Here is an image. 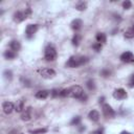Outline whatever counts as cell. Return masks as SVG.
Masks as SVG:
<instances>
[{
	"instance_id": "cell-16",
	"label": "cell",
	"mask_w": 134,
	"mask_h": 134,
	"mask_svg": "<svg viewBox=\"0 0 134 134\" xmlns=\"http://www.w3.org/2000/svg\"><path fill=\"white\" fill-rule=\"evenodd\" d=\"M95 39H96V42L99 43V44H104L107 41V37L104 32H97L96 36H95Z\"/></svg>"
},
{
	"instance_id": "cell-23",
	"label": "cell",
	"mask_w": 134,
	"mask_h": 134,
	"mask_svg": "<svg viewBox=\"0 0 134 134\" xmlns=\"http://www.w3.org/2000/svg\"><path fill=\"white\" fill-rule=\"evenodd\" d=\"M80 122H81V117H80V116H75V117H73L72 120L70 121V125H72V126H77V125H80Z\"/></svg>"
},
{
	"instance_id": "cell-33",
	"label": "cell",
	"mask_w": 134,
	"mask_h": 134,
	"mask_svg": "<svg viewBox=\"0 0 134 134\" xmlns=\"http://www.w3.org/2000/svg\"><path fill=\"white\" fill-rule=\"evenodd\" d=\"M91 134H103V132H102L100 130H96V131H94V132H92Z\"/></svg>"
},
{
	"instance_id": "cell-18",
	"label": "cell",
	"mask_w": 134,
	"mask_h": 134,
	"mask_svg": "<svg viewBox=\"0 0 134 134\" xmlns=\"http://www.w3.org/2000/svg\"><path fill=\"white\" fill-rule=\"evenodd\" d=\"M23 109H24V99H19V100H17L16 106H15V110H16L17 112H21Z\"/></svg>"
},
{
	"instance_id": "cell-32",
	"label": "cell",
	"mask_w": 134,
	"mask_h": 134,
	"mask_svg": "<svg viewBox=\"0 0 134 134\" xmlns=\"http://www.w3.org/2000/svg\"><path fill=\"white\" fill-rule=\"evenodd\" d=\"M129 86H130V87H134V74H132V75H131V77H130Z\"/></svg>"
},
{
	"instance_id": "cell-2",
	"label": "cell",
	"mask_w": 134,
	"mask_h": 134,
	"mask_svg": "<svg viewBox=\"0 0 134 134\" xmlns=\"http://www.w3.org/2000/svg\"><path fill=\"white\" fill-rule=\"evenodd\" d=\"M84 94H85V92H84L83 88L79 85H74V86H71L69 88V97L81 99L84 96Z\"/></svg>"
},
{
	"instance_id": "cell-27",
	"label": "cell",
	"mask_w": 134,
	"mask_h": 134,
	"mask_svg": "<svg viewBox=\"0 0 134 134\" xmlns=\"http://www.w3.org/2000/svg\"><path fill=\"white\" fill-rule=\"evenodd\" d=\"M4 77L6 79V80H10L12 79V71L10 70H8V69H6V70H4Z\"/></svg>"
},
{
	"instance_id": "cell-8",
	"label": "cell",
	"mask_w": 134,
	"mask_h": 134,
	"mask_svg": "<svg viewBox=\"0 0 134 134\" xmlns=\"http://www.w3.org/2000/svg\"><path fill=\"white\" fill-rule=\"evenodd\" d=\"M113 97L116 98V99H124L127 97V92L125 89L122 88H118L116 90H114L113 92Z\"/></svg>"
},
{
	"instance_id": "cell-9",
	"label": "cell",
	"mask_w": 134,
	"mask_h": 134,
	"mask_svg": "<svg viewBox=\"0 0 134 134\" xmlns=\"http://www.w3.org/2000/svg\"><path fill=\"white\" fill-rule=\"evenodd\" d=\"M2 109H3L4 113L10 114V113L13 112V110H15V106H14V104H13L12 102L6 100V102H3V104H2Z\"/></svg>"
},
{
	"instance_id": "cell-36",
	"label": "cell",
	"mask_w": 134,
	"mask_h": 134,
	"mask_svg": "<svg viewBox=\"0 0 134 134\" xmlns=\"http://www.w3.org/2000/svg\"><path fill=\"white\" fill-rule=\"evenodd\" d=\"M132 27H133V28H134V24H133V25H132Z\"/></svg>"
},
{
	"instance_id": "cell-29",
	"label": "cell",
	"mask_w": 134,
	"mask_h": 134,
	"mask_svg": "<svg viewBox=\"0 0 134 134\" xmlns=\"http://www.w3.org/2000/svg\"><path fill=\"white\" fill-rule=\"evenodd\" d=\"M51 95L53 96V97H55V96H59L60 95V93H61V90H59V89H53L51 92Z\"/></svg>"
},
{
	"instance_id": "cell-17",
	"label": "cell",
	"mask_w": 134,
	"mask_h": 134,
	"mask_svg": "<svg viewBox=\"0 0 134 134\" xmlns=\"http://www.w3.org/2000/svg\"><path fill=\"white\" fill-rule=\"evenodd\" d=\"M75 8L79 10V12H83L87 8V2L85 1H79L76 4H75Z\"/></svg>"
},
{
	"instance_id": "cell-30",
	"label": "cell",
	"mask_w": 134,
	"mask_h": 134,
	"mask_svg": "<svg viewBox=\"0 0 134 134\" xmlns=\"http://www.w3.org/2000/svg\"><path fill=\"white\" fill-rule=\"evenodd\" d=\"M24 15H25V18H28V17L31 15V9H30V7H26V8H25Z\"/></svg>"
},
{
	"instance_id": "cell-37",
	"label": "cell",
	"mask_w": 134,
	"mask_h": 134,
	"mask_svg": "<svg viewBox=\"0 0 134 134\" xmlns=\"http://www.w3.org/2000/svg\"><path fill=\"white\" fill-rule=\"evenodd\" d=\"M21 134H23V133H21Z\"/></svg>"
},
{
	"instance_id": "cell-24",
	"label": "cell",
	"mask_w": 134,
	"mask_h": 134,
	"mask_svg": "<svg viewBox=\"0 0 134 134\" xmlns=\"http://www.w3.org/2000/svg\"><path fill=\"white\" fill-rule=\"evenodd\" d=\"M60 96H62V97H69V88H66V89L61 90Z\"/></svg>"
},
{
	"instance_id": "cell-21",
	"label": "cell",
	"mask_w": 134,
	"mask_h": 134,
	"mask_svg": "<svg viewBox=\"0 0 134 134\" xmlns=\"http://www.w3.org/2000/svg\"><path fill=\"white\" fill-rule=\"evenodd\" d=\"M80 41H81V36H80L79 34H75V35L73 36V38H72V44H73L74 46H77V45L80 44Z\"/></svg>"
},
{
	"instance_id": "cell-5",
	"label": "cell",
	"mask_w": 134,
	"mask_h": 134,
	"mask_svg": "<svg viewBox=\"0 0 134 134\" xmlns=\"http://www.w3.org/2000/svg\"><path fill=\"white\" fill-rule=\"evenodd\" d=\"M120 60L124 63H134V54L131 51H125L120 54Z\"/></svg>"
},
{
	"instance_id": "cell-3",
	"label": "cell",
	"mask_w": 134,
	"mask_h": 134,
	"mask_svg": "<svg viewBox=\"0 0 134 134\" xmlns=\"http://www.w3.org/2000/svg\"><path fill=\"white\" fill-rule=\"evenodd\" d=\"M44 58L46 61L48 62H52L57 59V50L53 46L51 45H48L46 48H45V51H44Z\"/></svg>"
},
{
	"instance_id": "cell-20",
	"label": "cell",
	"mask_w": 134,
	"mask_h": 134,
	"mask_svg": "<svg viewBox=\"0 0 134 134\" xmlns=\"http://www.w3.org/2000/svg\"><path fill=\"white\" fill-rule=\"evenodd\" d=\"M124 36H125V38H127V39H132V38H134V28L131 27V28H129L128 30H126L125 34H124Z\"/></svg>"
},
{
	"instance_id": "cell-15",
	"label": "cell",
	"mask_w": 134,
	"mask_h": 134,
	"mask_svg": "<svg viewBox=\"0 0 134 134\" xmlns=\"http://www.w3.org/2000/svg\"><path fill=\"white\" fill-rule=\"evenodd\" d=\"M88 117H89V119L92 120V121H97V120L99 119V113H98L96 110H91V111L89 112V114H88Z\"/></svg>"
},
{
	"instance_id": "cell-10",
	"label": "cell",
	"mask_w": 134,
	"mask_h": 134,
	"mask_svg": "<svg viewBox=\"0 0 134 134\" xmlns=\"http://www.w3.org/2000/svg\"><path fill=\"white\" fill-rule=\"evenodd\" d=\"M26 18H25V15H24V12H16L15 14H14V21L15 22H22L23 20H25Z\"/></svg>"
},
{
	"instance_id": "cell-6",
	"label": "cell",
	"mask_w": 134,
	"mask_h": 134,
	"mask_svg": "<svg viewBox=\"0 0 134 134\" xmlns=\"http://www.w3.org/2000/svg\"><path fill=\"white\" fill-rule=\"evenodd\" d=\"M38 30V24H28L25 29V35L27 38H31Z\"/></svg>"
},
{
	"instance_id": "cell-19",
	"label": "cell",
	"mask_w": 134,
	"mask_h": 134,
	"mask_svg": "<svg viewBox=\"0 0 134 134\" xmlns=\"http://www.w3.org/2000/svg\"><path fill=\"white\" fill-rule=\"evenodd\" d=\"M3 55H4L5 59H7V60H12V59H14V58L16 57V52L13 51V50H5L4 53H3Z\"/></svg>"
},
{
	"instance_id": "cell-12",
	"label": "cell",
	"mask_w": 134,
	"mask_h": 134,
	"mask_svg": "<svg viewBox=\"0 0 134 134\" xmlns=\"http://www.w3.org/2000/svg\"><path fill=\"white\" fill-rule=\"evenodd\" d=\"M70 25H71V28H72L73 30H79V29L82 27L83 22H82L81 19H74V20L71 22Z\"/></svg>"
},
{
	"instance_id": "cell-4",
	"label": "cell",
	"mask_w": 134,
	"mask_h": 134,
	"mask_svg": "<svg viewBox=\"0 0 134 134\" xmlns=\"http://www.w3.org/2000/svg\"><path fill=\"white\" fill-rule=\"evenodd\" d=\"M102 109H103V114H104L105 117H107V118H113L115 116V111L112 109V107L109 104H104L103 107H102Z\"/></svg>"
},
{
	"instance_id": "cell-11",
	"label": "cell",
	"mask_w": 134,
	"mask_h": 134,
	"mask_svg": "<svg viewBox=\"0 0 134 134\" xmlns=\"http://www.w3.org/2000/svg\"><path fill=\"white\" fill-rule=\"evenodd\" d=\"M30 118H31V108L28 107V108L25 109V111L22 113V115H21V119L24 120V121H27V120H29Z\"/></svg>"
},
{
	"instance_id": "cell-7",
	"label": "cell",
	"mask_w": 134,
	"mask_h": 134,
	"mask_svg": "<svg viewBox=\"0 0 134 134\" xmlns=\"http://www.w3.org/2000/svg\"><path fill=\"white\" fill-rule=\"evenodd\" d=\"M55 75V71L51 68H44L41 70V76L44 79H52Z\"/></svg>"
},
{
	"instance_id": "cell-28",
	"label": "cell",
	"mask_w": 134,
	"mask_h": 134,
	"mask_svg": "<svg viewBox=\"0 0 134 134\" xmlns=\"http://www.w3.org/2000/svg\"><path fill=\"white\" fill-rule=\"evenodd\" d=\"M110 73H111V72H110L108 69H103V70L100 71V74H102L104 77H107V76H109V75H110Z\"/></svg>"
},
{
	"instance_id": "cell-22",
	"label": "cell",
	"mask_w": 134,
	"mask_h": 134,
	"mask_svg": "<svg viewBox=\"0 0 134 134\" xmlns=\"http://www.w3.org/2000/svg\"><path fill=\"white\" fill-rule=\"evenodd\" d=\"M31 134H43V133H46L47 132V129L45 128H41V129H37V130H31L29 131Z\"/></svg>"
},
{
	"instance_id": "cell-26",
	"label": "cell",
	"mask_w": 134,
	"mask_h": 134,
	"mask_svg": "<svg viewBox=\"0 0 134 134\" xmlns=\"http://www.w3.org/2000/svg\"><path fill=\"white\" fill-rule=\"evenodd\" d=\"M131 6H132V3H131V1H124L122 2V7L125 8V9H129V8H131Z\"/></svg>"
},
{
	"instance_id": "cell-34",
	"label": "cell",
	"mask_w": 134,
	"mask_h": 134,
	"mask_svg": "<svg viewBox=\"0 0 134 134\" xmlns=\"http://www.w3.org/2000/svg\"><path fill=\"white\" fill-rule=\"evenodd\" d=\"M104 99H105V97H104V96L99 97V103H103V102H104Z\"/></svg>"
},
{
	"instance_id": "cell-35",
	"label": "cell",
	"mask_w": 134,
	"mask_h": 134,
	"mask_svg": "<svg viewBox=\"0 0 134 134\" xmlns=\"http://www.w3.org/2000/svg\"><path fill=\"white\" fill-rule=\"evenodd\" d=\"M120 134H131V133H130V132H128V131H122Z\"/></svg>"
},
{
	"instance_id": "cell-13",
	"label": "cell",
	"mask_w": 134,
	"mask_h": 134,
	"mask_svg": "<svg viewBox=\"0 0 134 134\" xmlns=\"http://www.w3.org/2000/svg\"><path fill=\"white\" fill-rule=\"evenodd\" d=\"M9 48H10V50H13V51H18V50H20V48H21V44H20V42L19 41H17V40H13L10 43H9Z\"/></svg>"
},
{
	"instance_id": "cell-14",
	"label": "cell",
	"mask_w": 134,
	"mask_h": 134,
	"mask_svg": "<svg viewBox=\"0 0 134 134\" xmlns=\"http://www.w3.org/2000/svg\"><path fill=\"white\" fill-rule=\"evenodd\" d=\"M49 92H50V91H48V90H39V91L35 94V96H36L37 98L44 99V98H46V97L49 95Z\"/></svg>"
},
{
	"instance_id": "cell-31",
	"label": "cell",
	"mask_w": 134,
	"mask_h": 134,
	"mask_svg": "<svg viewBox=\"0 0 134 134\" xmlns=\"http://www.w3.org/2000/svg\"><path fill=\"white\" fill-rule=\"evenodd\" d=\"M96 51H99L100 49H102V44H99V43H95V44H93V46H92Z\"/></svg>"
},
{
	"instance_id": "cell-1",
	"label": "cell",
	"mask_w": 134,
	"mask_h": 134,
	"mask_svg": "<svg viewBox=\"0 0 134 134\" xmlns=\"http://www.w3.org/2000/svg\"><path fill=\"white\" fill-rule=\"evenodd\" d=\"M88 61H89V59L87 57H75V55H73L67 61L66 66L69 67V68H76L79 66L85 65Z\"/></svg>"
},
{
	"instance_id": "cell-25",
	"label": "cell",
	"mask_w": 134,
	"mask_h": 134,
	"mask_svg": "<svg viewBox=\"0 0 134 134\" xmlns=\"http://www.w3.org/2000/svg\"><path fill=\"white\" fill-rule=\"evenodd\" d=\"M86 85H87V87H88V89H89V90H94V88H95L94 82H93L92 80H89V81H87Z\"/></svg>"
}]
</instances>
